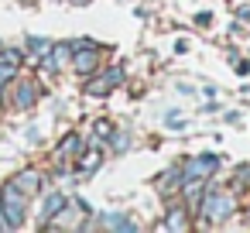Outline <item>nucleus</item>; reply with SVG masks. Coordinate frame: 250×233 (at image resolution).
<instances>
[{
    "instance_id": "1",
    "label": "nucleus",
    "mask_w": 250,
    "mask_h": 233,
    "mask_svg": "<svg viewBox=\"0 0 250 233\" xmlns=\"http://www.w3.org/2000/svg\"><path fill=\"white\" fill-rule=\"evenodd\" d=\"M24 209H28V195L18 189V185H4L0 189V212H4V226L7 230H18L24 223Z\"/></svg>"
},
{
    "instance_id": "2",
    "label": "nucleus",
    "mask_w": 250,
    "mask_h": 233,
    "mask_svg": "<svg viewBox=\"0 0 250 233\" xmlns=\"http://www.w3.org/2000/svg\"><path fill=\"white\" fill-rule=\"evenodd\" d=\"M199 209V216H206L209 223H223V219H229L233 216V199L226 195V192H202V206H195Z\"/></svg>"
},
{
    "instance_id": "3",
    "label": "nucleus",
    "mask_w": 250,
    "mask_h": 233,
    "mask_svg": "<svg viewBox=\"0 0 250 233\" xmlns=\"http://www.w3.org/2000/svg\"><path fill=\"white\" fill-rule=\"evenodd\" d=\"M216 168H219V158L216 154H199V158H188V165L182 171L185 175H195V178H209Z\"/></svg>"
},
{
    "instance_id": "4",
    "label": "nucleus",
    "mask_w": 250,
    "mask_h": 233,
    "mask_svg": "<svg viewBox=\"0 0 250 233\" xmlns=\"http://www.w3.org/2000/svg\"><path fill=\"white\" fill-rule=\"evenodd\" d=\"M120 79H124V72H120V69H106V72H100V79H96V83H89V86H86V93H89V96H106L113 86H120Z\"/></svg>"
},
{
    "instance_id": "5",
    "label": "nucleus",
    "mask_w": 250,
    "mask_h": 233,
    "mask_svg": "<svg viewBox=\"0 0 250 233\" xmlns=\"http://www.w3.org/2000/svg\"><path fill=\"white\" fill-rule=\"evenodd\" d=\"M96 62H100V59H96V45H86L83 52L72 48V65H76L79 76H93V72H96Z\"/></svg>"
},
{
    "instance_id": "6",
    "label": "nucleus",
    "mask_w": 250,
    "mask_h": 233,
    "mask_svg": "<svg viewBox=\"0 0 250 233\" xmlns=\"http://www.w3.org/2000/svg\"><path fill=\"white\" fill-rule=\"evenodd\" d=\"M11 185H18L24 195H35V192L42 189V175H38L35 168H21V171L11 178Z\"/></svg>"
},
{
    "instance_id": "7",
    "label": "nucleus",
    "mask_w": 250,
    "mask_h": 233,
    "mask_svg": "<svg viewBox=\"0 0 250 233\" xmlns=\"http://www.w3.org/2000/svg\"><path fill=\"white\" fill-rule=\"evenodd\" d=\"M69 59H72V45H69V42H59V45L52 42V52H48L42 62H45V69H62Z\"/></svg>"
},
{
    "instance_id": "8",
    "label": "nucleus",
    "mask_w": 250,
    "mask_h": 233,
    "mask_svg": "<svg viewBox=\"0 0 250 233\" xmlns=\"http://www.w3.org/2000/svg\"><path fill=\"white\" fill-rule=\"evenodd\" d=\"M35 100H38V86L31 79H21L18 89H14V106L18 110H28V106H35Z\"/></svg>"
},
{
    "instance_id": "9",
    "label": "nucleus",
    "mask_w": 250,
    "mask_h": 233,
    "mask_svg": "<svg viewBox=\"0 0 250 233\" xmlns=\"http://www.w3.org/2000/svg\"><path fill=\"white\" fill-rule=\"evenodd\" d=\"M185 199H188V206L195 209L199 206V199H202V192H206V178H195V175H185V182H182V189H178Z\"/></svg>"
},
{
    "instance_id": "10",
    "label": "nucleus",
    "mask_w": 250,
    "mask_h": 233,
    "mask_svg": "<svg viewBox=\"0 0 250 233\" xmlns=\"http://www.w3.org/2000/svg\"><path fill=\"white\" fill-rule=\"evenodd\" d=\"M65 206H69V195H65V192H52V195L45 199V206H42V219H45V223H52Z\"/></svg>"
},
{
    "instance_id": "11",
    "label": "nucleus",
    "mask_w": 250,
    "mask_h": 233,
    "mask_svg": "<svg viewBox=\"0 0 250 233\" xmlns=\"http://www.w3.org/2000/svg\"><path fill=\"white\" fill-rule=\"evenodd\" d=\"M100 223H103V226H106V230H127V233H130V230H137V226H134V223H130V219H124V216H120V212H106V216H103V219H100Z\"/></svg>"
},
{
    "instance_id": "12",
    "label": "nucleus",
    "mask_w": 250,
    "mask_h": 233,
    "mask_svg": "<svg viewBox=\"0 0 250 233\" xmlns=\"http://www.w3.org/2000/svg\"><path fill=\"white\" fill-rule=\"evenodd\" d=\"M52 52V42L48 38H28V55L31 59H45Z\"/></svg>"
},
{
    "instance_id": "13",
    "label": "nucleus",
    "mask_w": 250,
    "mask_h": 233,
    "mask_svg": "<svg viewBox=\"0 0 250 233\" xmlns=\"http://www.w3.org/2000/svg\"><path fill=\"white\" fill-rule=\"evenodd\" d=\"M79 148H83V137H79V134H72V137H65V141L59 144V158L65 161V158H72Z\"/></svg>"
},
{
    "instance_id": "14",
    "label": "nucleus",
    "mask_w": 250,
    "mask_h": 233,
    "mask_svg": "<svg viewBox=\"0 0 250 233\" xmlns=\"http://www.w3.org/2000/svg\"><path fill=\"white\" fill-rule=\"evenodd\" d=\"M96 168H100V151H86V154L79 158V171H83V175H93Z\"/></svg>"
},
{
    "instance_id": "15",
    "label": "nucleus",
    "mask_w": 250,
    "mask_h": 233,
    "mask_svg": "<svg viewBox=\"0 0 250 233\" xmlns=\"http://www.w3.org/2000/svg\"><path fill=\"white\" fill-rule=\"evenodd\" d=\"M182 216H185V209H171L168 219L161 223V230H185V219H182Z\"/></svg>"
},
{
    "instance_id": "16",
    "label": "nucleus",
    "mask_w": 250,
    "mask_h": 233,
    "mask_svg": "<svg viewBox=\"0 0 250 233\" xmlns=\"http://www.w3.org/2000/svg\"><path fill=\"white\" fill-rule=\"evenodd\" d=\"M11 79H18V65H11V62H0V93L7 89V83Z\"/></svg>"
},
{
    "instance_id": "17",
    "label": "nucleus",
    "mask_w": 250,
    "mask_h": 233,
    "mask_svg": "<svg viewBox=\"0 0 250 233\" xmlns=\"http://www.w3.org/2000/svg\"><path fill=\"white\" fill-rule=\"evenodd\" d=\"M110 134H113V124H110V120H96V124H93V137L103 141V137H110Z\"/></svg>"
},
{
    "instance_id": "18",
    "label": "nucleus",
    "mask_w": 250,
    "mask_h": 233,
    "mask_svg": "<svg viewBox=\"0 0 250 233\" xmlns=\"http://www.w3.org/2000/svg\"><path fill=\"white\" fill-rule=\"evenodd\" d=\"M4 62H11V65H21V52H18V48H7Z\"/></svg>"
},
{
    "instance_id": "19",
    "label": "nucleus",
    "mask_w": 250,
    "mask_h": 233,
    "mask_svg": "<svg viewBox=\"0 0 250 233\" xmlns=\"http://www.w3.org/2000/svg\"><path fill=\"white\" fill-rule=\"evenodd\" d=\"M0 230H7V226H4V212H0Z\"/></svg>"
},
{
    "instance_id": "20",
    "label": "nucleus",
    "mask_w": 250,
    "mask_h": 233,
    "mask_svg": "<svg viewBox=\"0 0 250 233\" xmlns=\"http://www.w3.org/2000/svg\"><path fill=\"white\" fill-rule=\"evenodd\" d=\"M0 52H4V42H0Z\"/></svg>"
}]
</instances>
